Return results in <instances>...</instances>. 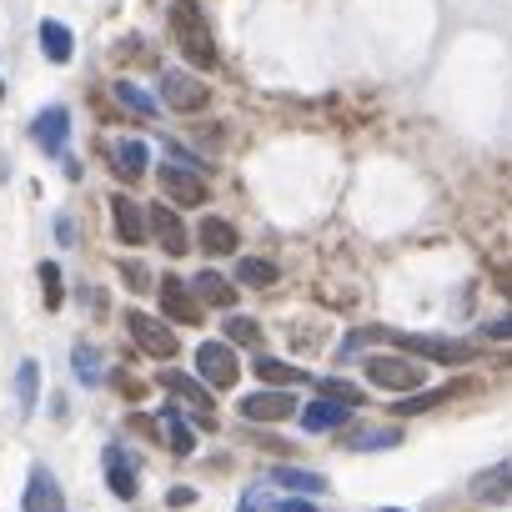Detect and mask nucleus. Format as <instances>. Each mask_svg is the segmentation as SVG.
I'll list each match as a JSON object with an SVG mask.
<instances>
[{"label": "nucleus", "instance_id": "2eb2a0df", "mask_svg": "<svg viewBox=\"0 0 512 512\" xmlns=\"http://www.w3.org/2000/svg\"><path fill=\"white\" fill-rule=\"evenodd\" d=\"M347 417H352V407H347V402H332V397L302 407V427H307V432H337Z\"/></svg>", "mask_w": 512, "mask_h": 512}, {"label": "nucleus", "instance_id": "412c9836", "mask_svg": "<svg viewBox=\"0 0 512 512\" xmlns=\"http://www.w3.org/2000/svg\"><path fill=\"white\" fill-rule=\"evenodd\" d=\"M191 287H196V297L211 302V307H236V287H231L226 277H216V272H201Z\"/></svg>", "mask_w": 512, "mask_h": 512}, {"label": "nucleus", "instance_id": "cd10ccee", "mask_svg": "<svg viewBox=\"0 0 512 512\" xmlns=\"http://www.w3.org/2000/svg\"><path fill=\"white\" fill-rule=\"evenodd\" d=\"M116 101H121V106H131L136 116H156V101H151L141 86H131V81H116Z\"/></svg>", "mask_w": 512, "mask_h": 512}, {"label": "nucleus", "instance_id": "a878e982", "mask_svg": "<svg viewBox=\"0 0 512 512\" xmlns=\"http://www.w3.org/2000/svg\"><path fill=\"white\" fill-rule=\"evenodd\" d=\"M71 362H76V377L91 387V382H101V357H96V347L91 342H76L71 347Z\"/></svg>", "mask_w": 512, "mask_h": 512}, {"label": "nucleus", "instance_id": "423d86ee", "mask_svg": "<svg viewBox=\"0 0 512 512\" xmlns=\"http://www.w3.org/2000/svg\"><path fill=\"white\" fill-rule=\"evenodd\" d=\"M196 372L211 387H236V352L226 342H201L196 347Z\"/></svg>", "mask_w": 512, "mask_h": 512}, {"label": "nucleus", "instance_id": "4be33fe9", "mask_svg": "<svg viewBox=\"0 0 512 512\" xmlns=\"http://www.w3.org/2000/svg\"><path fill=\"white\" fill-rule=\"evenodd\" d=\"M236 282L241 287H277V267L262 262V256H241V262H236Z\"/></svg>", "mask_w": 512, "mask_h": 512}, {"label": "nucleus", "instance_id": "f257e3e1", "mask_svg": "<svg viewBox=\"0 0 512 512\" xmlns=\"http://www.w3.org/2000/svg\"><path fill=\"white\" fill-rule=\"evenodd\" d=\"M171 31H176V46L186 51L191 66H201V71L216 66V41H211L206 11L196 6V0H171Z\"/></svg>", "mask_w": 512, "mask_h": 512}, {"label": "nucleus", "instance_id": "f3484780", "mask_svg": "<svg viewBox=\"0 0 512 512\" xmlns=\"http://www.w3.org/2000/svg\"><path fill=\"white\" fill-rule=\"evenodd\" d=\"M472 497H482V502H502V497H512V462H497V467L477 472V477H472Z\"/></svg>", "mask_w": 512, "mask_h": 512}, {"label": "nucleus", "instance_id": "ddd939ff", "mask_svg": "<svg viewBox=\"0 0 512 512\" xmlns=\"http://www.w3.org/2000/svg\"><path fill=\"white\" fill-rule=\"evenodd\" d=\"M151 231L161 236V246H166L171 256L191 251V236H186V226H181V216H176L171 206H151Z\"/></svg>", "mask_w": 512, "mask_h": 512}, {"label": "nucleus", "instance_id": "6ab92c4d", "mask_svg": "<svg viewBox=\"0 0 512 512\" xmlns=\"http://www.w3.org/2000/svg\"><path fill=\"white\" fill-rule=\"evenodd\" d=\"M106 482H111V492L116 497H136V467L126 462V452L121 447H106Z\"/></svg>", "mask_w": 512, "mask_h": 512}, {"label": "nucleus", "instance_id": "0eeeda50", "mask_svg": "<svg viewBox=\"0 0 512 512\" xmlns=\"http://www.w3.org/2000/svg\"><path fill=\"white\" fill-rule=\"evenodd\" d=\"M161 101H166L171 111H186V116H191V111L206 106V86H201L191 71H166V76H161Z\"/></svg>", "mask_w": 512, "mask_h": 512}, {"label": "nucleus", "instance_id": "e433bc0d", "mask_svg": "<svg viewBox=\"0 0 512 512\" xmlns=\"http://www.w3.org/2000/svg\"><path fill=\"white\" fill-rule=\"evenodd\" d=\"M236 512H267V497H262V492H251V497H241Z\"/></svg>", "mask_w": 512, "mask_h": 512}, {"label": "nucleus", "instance_id": "58836bf2", "mask_svg": "<svg viewBox=\"0 0 512 512\" xmlns=\"http://www.w3.org/2000/svg\"><path fill=\"white\" fill-rule=\"evenodd\" d=\"M497 287H502V292L512 297V267H497Z\"/></svg>", "mask_w": 512, "mask_h": 512}, {"label": "nucleus", "instance_id": "aec40b11", "mask_svg": "<svg viewBox=\"0 0 512 512\" xmlns=\"http://www.w3.org/2000/svg\"><path fill=\"white\" fill-rule=\"evenodd\" d=\"M71 46H76V41H71V31H66L61 21H41V51H46L56 66L71 61Z\"/></svg>", "mask_w": 512, "mask_h": 512}, {"label": "nucleus", "instance_id": "a19ab883", "mask_svg": "<svg viewBox=\"0 0 512 512\" xmlns=\"http://www.w3.org/2000/svg\"><path fill=\"white\" fill-rule=\"evenodd\" d=\"M0 96H6V81H0Z\"/></svg>", "mask_w": 512, "mask_h": 512}, {"label": "nucleus", "instance_id": "c85d7f7f", "mask_svg": "<svg viewBox=\"0 0 512 512\" xmlns=\"http://www.w3.org/2000/svg\"><path fill=\"white\" fill-rule=\"evenodd\" d=\"M317 387H322V397L347 402V407H362V402H367V397H362V387H352V382H342V377H322Z\"/></svg>", "mask_w": 512, "mask_h": 512}, {"label": "nucleus", "instance_id": "4c0bfd02", "mask_svg": "<svg viewBox=\"0 0 512 512\" xmlns=\"http://www.w3.org/2000/svg\"><path fill=\"white\" fill-rule=\"evenodd\" d=\"M171 502H176V507H186V502H196V492H191V487H176V492H171Z\"/></svg>", "mask_w": 512, "mask_h": 512}, {"label": "nucleus", "instance_id": "7ed1b4c3", "mask_svg": "<svg viewBox=\"0 0 512 512\" xmlns=\"http://www.w3.org/2000/svg\"><path fill=\"white\" fill-rule=\"evenodd\" d=\"M367 382L392 387V392H417L427 382V367H417L407 352L402 357H367Z\"/></svg>", "mask_w": 512, "mask_h": 512}, {"label": "nucleus", "instance_id": "1a4fd4ad", "mask_svg": "<svg viewBox=\"0 0 512 512\" xmlns=\"http://www.w3.org/2000/svg\"><path fill=\"white\" fill-rule=\"evenodd\" d=\"M31 136H36V146L41 151H66V136H71V111L66 106H51V111H41L36 116V126H31Z\"/></svg>", "mask_w": 512, "mask_h": 512}, {"label": "nucleus", "instance_id": "a211bd4d", "mask_svg": "<svg viewBox=\"0 0 512 512\" xmlns=\"http://www.w3.org/2000/svg\"><path fill=\"white\" fill-rule=\"evenodd\" d=\"M196 241H201L211 256H231V251H236V226L221 221V216H206V221L196 226Z\"/></svg>", "mask_w": 512, "mask_h": 512}, {"label": "nucleus", "instance_id": "b1692460", "mask_svg": "<svg viewBox=\"0 0 512 512\" xmlns=\"http://www.w3.org/2000/svg\"><path fill=\"white\" fill-rule=\"evenodd\" d=\"M272 482H277V487H292V492H322V487H327V477L302 472V467H277V472H272Z\"/></svg>", "mask_w": 512, "mask_h": 512}, {"label": "nucleus", "instance_id": "c9c22d12", "mask_svg": "<svg viewBox=\"0 0 512 512\" xmlns=\"http://www.w3.org/2000/svg\"><path fill=\"white\" fill-rule=\"evenodd\" d=\"M277 512H317V502H307V497H282Z\"/></svg>", "mask_w": 512, "mask_h": 512}, {"label": "nucleus", "instance_id": "c756f323", "mask_svg": "<svg viewBox=\"0 0 512 512\" xmlns=\"http://www.w3.org/2000/svg\"><path fill=\"white\" fill-rule=\"evenodd\" d=\"M437 402H447V387H437V392H422V397H402L392 412H397V417H417V412H427V407H437Z\"/></svg>", "mask_w": 512, "mask_h": 512}, {"label": "nucleus", "instance_id": "393cba45", "mask_svg": "<svg viewBox=\"0 0 512 512\" xmlns=\"http://www.w3.org/2000/svg\"><path fill=\"white\" fill-rule=\"evenodd\" d=\"M262 382H272V387H292V382H302V372L297 367H287V362H277V357H256V367H251Z\"/></svg>", "mask_w": 512, "mask_h": 512}, {"label": "nucleus", "instance_id": "ea45409f", "mask_svg": "<svg viewBox=\"0 0 512 512\" xmlns=\"http://www.w3.org/2000/svg\"><path fill=\"white\" fill-rule=\"evenodd\" d=\"M377 512H402V507H377Z\"/></svg>", "mask_w": 512, "mask_h": 512}, {"label": "nucleus", "instance_id": "7c9ffc66", "mask_svg": "<svg viewBox=\"0 0 512 512\" xmlns=\"http://www.w3.org/2000/svg\"><path fill=\"white\" fill-rule=\"evenodd\" d=\"M226 342H236V347H256V342H262V332H256L251 317H231V322H226Z\"/></svg>", "mask_w": 512, "mask_h": 512}, {"label": "nucleus", "instance_id": "f03ea898", "mask_svg": "<svg viewBox=\"0 0 512 512\" xmlns=\"http://www.w3.org/2000/svg\"><path fill=\"white\" fill-rule=\"evenodd\" d=\"M377 337H387L392 347H402L407 357H427V362H472L477 347L472 342H452V337H407V332H392V327H372Z\"/></svg>", "mask_w": 512, "mask_h": 512}, {"label": "nucleus", "instance_id": "473e14b6", "mask_svg": "<svg viewBox=\"0 0 512 512\" xmlns=\"http://www.w3.org/2000/svg\"><path fill=\"white\" fill-rule=\"evenodd\" d=\"M41 292H46V307L56 312L61 307V267L56 262H41Z\"/></svg>", "mask_w": 512, "mask_h": 512}, {"label": "nucleus", "instance_id": "4468645a", "mask_svg": "<svg viewBox=\"0 0 512 512\" xmlns=\"http://www.w3.org/2000/svg\"><path fill=\"white\" fill-rule=\"evenodd\" d=\"M26 512H66V497H61V487H56V477L51 472H31V487H26Z\"/></svg>", "mask_w": 512, "mask_h": 512}, {"label": "nucleus", "instance_id": "bb28decb", "mask_svg": "<svg viewBox=\"0 0 512 512\" xmlns=\"http://www.w3.org/2000/svg\"><path fill=\"white\" fill-rule=\"evenodd\" d=\"M36 387H41V367H36V362H21V372H16L21 412H36Z\"/></svg>", "mask_w": 512, "mask_h": 512}, {"label": "nucleus", "instance_id": "2f4dec72", "mask_svg": "<svg viewBox=\"0 0 512 512\" xmlns=\"http://www.w3.org/2000/svg\"><path fill=\"white\" fill-rule=\"evenodd\" d=\"M397 442H402L397 427H367V432L352 437V447H397Z\"/></svg>", "mask_w": 512, "mask_h": 512}, {"label": "nucleus", "instance_id": "5701e85b", "mask_svg": "<svg viewBox=\"0 0 512 512\" xmlns=\"http://www.w3.org/2000/svg\"><path fill=\"white\" fill-rule=\"evenodd\" d=\"M161 422H166V432H171V452H176V457H191V452H196V437H191V427L181 422V412H176V407H161Z\"/></svg>", "mask_w": 512, "mask_h": 512}, {"label": "nucleus", "instance_id": "f704fd0d", "mask_svg": "<svg viewBox=\"0 0 512 512\" xmlns=\"http://www.w3.org/2000/svg\"><path fill=\"white\" fill-rule=\"evenodd\" d=\"M482 337H487V342H512V317H502V322H487V327H482Z\"/></svg>", "mask_w": 512, "mask_h": 512}, {"label": "nucleus", "instance_id": "9d476101", "mask_svg": "<svg viewBox=\"0 0 512 512\" xmlns=\"http://www.w3.org/2000/svg\"><path fill=\"white\" fill-rule=\"evenodd\" d=\"M111 221H116V236H121L126 246L146 241V211H141V201H131L126 191L111 196Z\"/></svg>", "mask_w": 512, "mask_h": 512}, {"label": "nucleus", "instance_id": "72a5a7b5", "mask_svg": "<svg viewBox=\"0 0 512 512\" xmlns=\"http://www.w3.org/2000/svg\"><path fill=\"white\" fill-rule=\"evenodd\" d=\"M121 282H126L131 292H151V272H146L141 262H121Z\"/></svg>", "mask_w": 512, "mask_h": 512}, {"label": "nucleus", "instance_id": "dca6fc26", "mask_svg": "<svg viewBox=\"0 0 512 512\" xmlns=\"http://www.w3.org/2000/svg\"><path fill=\"white\" fill-rule=\"evenodd\" d=\"M161 387L176 392V397H181L186 407H196L201 417H211V392H206V382H191V377H181V372L166 367V372H161Z\"/></svg>", "mask_w": 512, "mask_h": 512}, {"label": "nucleus", "instance_id": "9b49d317", "mask_svg": "<svg viewBox=\"0 0 512 512\" xmlns=\"http://www.w3.org/2000/svg\"><path fill=\"white\" fill-rule=\"evenodd\" d=\"M156 292H161V307H166V317H171V322H181V327H196V322H201V307L191 302V287H186V282L166 277Z\"/></svg>", "mask_w": 512, "mask_h": 512}, {"label": "nucleus", "instance_id": "20e7f679", "mask_svg": "<svg viewBox=\"0 0 512 512\" xmlns=\"http://www.w3.org/2000/svg\"><path fill=\"white\" fill-rule=\"evenodd\" d=\"M297 407H302V402H297L287 387H272V392H246V397L236 402L241 422H287Z\"/></svg>", "mask_w": 512, "mask_h": 512}, {"label": "nucleus", "instance_id": "6e6552de", "mask_svg": "<svg viewBox=\"0 0 512 512\" xmlns=\"http://www.w3.org/2000/svg\"><path fill=\"white\" fill-rule=\"evenodd\" d=\"M161 191H166L176 206H201V201H206V181H201L191 166H161Z\"/></svg>", "mask_w": 512, "mask_h": 512}, {"label": "nucleus", "instance_id": "39448f33", "mask_svg": "<svg viewBox=\"0 0 512 512\" xmlns=\"http://www.w3.org/2000/svg\"><path fill=\"white\" fill-rule=\"evenodd\" d=\"M126 332L136 337V347H141L146 357H156V362H171V357H176V337H171L156 317H146V312H126Z\"/></svg>", "mask_w": 512, "mask_h": 512}, {"label": "nucleus", "instance_id": "f8f14e48", "mask_svg": "<svg viewBox=\"0 0 512 512\" xmlns=\"http://www.w3.org/2000/svg\"><path fill=\"white\" fill-rule=\"evenodd\" d=\"M106 161H111V171H116L121 181L146 176V146H141V141H111V146H106Z\"/></svg>", "mask_w": 512, "mask_h": 512}]
</instances>
